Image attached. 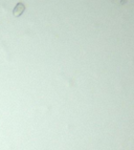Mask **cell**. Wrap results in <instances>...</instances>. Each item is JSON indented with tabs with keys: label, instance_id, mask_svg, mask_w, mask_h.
<instances>
[{
	"label": "cell",
	"instance_id": "6da1fadb",
	"mask_svg": "<svg viewBox=\"0 0 134 150\" xmlns=\"http://www.w3.org/2000/svg\"><path fill=\"white\" fill-rule=\"evenodd\" d=\"M24 11H25L24 4H23V3H21V2L17 3V5L15 6L14 11H13V12H14V16H15V17H19V16L22 15Z\"/></svg>",
	"mask_w": 134,
	"mask_h": 150
}]
</instances>
